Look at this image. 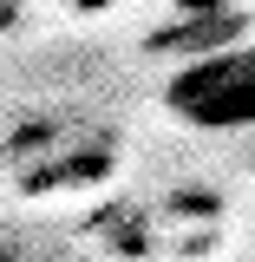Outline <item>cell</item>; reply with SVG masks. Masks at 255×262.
<instances>
[{"label":"cell","instance_id":"6da1fadb","mask_svg":"<svg viewBox=\"0 0 255 262\" xmlns=\"http://www.w3.org/2000/svg\"><path fill=\"white\" fill-rule=\"evenodd\" d=\"M164 112L190 131H255V39L196 53L164 79Z\"/></svg>","mask_w":255,"mask_h":262},{"label":"cell","instance_id":"7a4b0ae2","mask_svg":"<svg viewBox=\"0 0 255 262\" xmlns=\"http://www.w3.org/2000/svg\"><path fill=\"white\" fill-rule=\"evenodd\" d=\"M79 13H105V7H118V0H72Z\"/></svg>","mask_w":255,"mask_h":262}]
</instances>
